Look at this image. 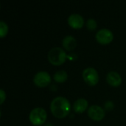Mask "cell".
Here are the masks:
<instances>
[{"mask_svg":"<svg viewBox=\"0 0 126 126\" xmlns=\"http://www.w3.org/2000/svg\"><path fill=\"white\" fill-rule=\"evenodd\" d=\"M68 23L75 29L81 28L84 24V18L78 13H72L68 18Z\"/></svg>","mask_w":126,"mask_h":126,"instance_id":"obj_8","label":"cell"},{"mask_svg":"<svg viewBox=\"0 0 126 126\" xmlns=\"http://www.w3.org/2000/svg\"><path fill=\"white\" fill-rule=\"evenodd\" d=\"M68 75L64 70H58L53 75L54 80L58 83H63L66 80Z\"/></svg>","mask_w":126,"mask_h":126,"instance_id":"obj_12","label":"cell"},{"mask_svg":"<svg viewBox=\"0 0 126 126\" xmlns=\"http://www.w3.org/2000/svg\"><path fill=\"white\" fill-rule=\"evenodd\" d=\"M105 108L108 110H111L114 108V103L111 101H107L105 103Z\"/></svg>","mask_w":126,"mask_h":126,"instance_id":"obj_15","label":"cell"},{"mask_svg":"<svg viewBox=\"0 0 126 126\" xmlns=\"http://www.w3.org/2000/svg\"><path fill=\"white\" fill-rule=\"evenodd\" d=\"M88 115L94 120H101L105 117V111L102 107L97 105H92L89 106L88 109Z\"/></svg>","mask_w":126,"mask_h":126,"instance_id":"obj_7","label":"cell"},{"mask_svg":"<svg viewBox=\"0 0 126 126\" xmlns=\"http://www.w3.org/2000/svg\"><path fill=\"white\" fill-rule=\"evenodd\" d=\"M83 78L86 83L90 86H94L98 83L99 75L97 71L92 67H88L83 72Z\"/></svg>","mask_w":126,"mask_h":126,"instance_id":"obj_4","label":"cell"},{"mask_svg":"<svg viewBox=\"0 0 126 126\" xmlns=\"http://www.w3.org/2000/svg\"><path fill=\"white\" fill-rule=\"evenodd\" d=\"M7 32H8V26H7V24L4 21H0V37L1 38L4 37L7 35Z\"/></svg>","mask_w":126,"mask_h":126,"instance_id":"obj_13","label":"cell"},{"mask_svg":"<svg viewBox=\"0 0 126 126\" xmlns=\"http://www.w3.org/2000/svg\"><path fill=\"white\" fill-rule=\"evenodd\" d=\"M67 55L66 52L61 47L52 48L47 55L48 60L51 63L55 66H59L63 63L66 59Z\"/></svg>","mask_w":126,"mask_h":126,"instance_id":"obj_2","label":"cell"},{"mask_svg":"<svg viewBox=\"0 0 126 126\" xmlns=\"http://www.w3.org/2000/svg\"><path fill=\"white\" fill-rule=\"evenodd\" d=\"M86 27L89 30H93L97 28V23L94 18H89L86 22Z\"/></svg>","mask_w":126,"mask_h":126,"instance_id":"obj_14","label":"cell"},{"mask_svg":"<svg viewBox=\"0 0 126 126\" xmlns=\"http://www.w3.org/2000/svg\"><path fill=\"white\" fill-rule=\"evenodd\" d=\"M47 117V114L43 108H35L30 113V120L35 126H40L43 124Z\"/></svg>","mask_w":126,"mask_h":126,"instance_id":"obj_3","label":"cell"},{"mask_svg":"<svg viewBox=\"0 0 126 126\" xmlns=\"http://www.w3.org/2000/svg\"><path fill=\"white\" fill-rule=\"evenodd\" d=\"M63 47L67 50H72L77 45V41L72 35H66L62 41Z\"/></svg>","mask_w":126,"mask_h":126,"instance_id":"obj_11","label":"cell"},{"mask_svg":"<svg viewBox=\"0 0 126 126\" xmlns=\"http://www.w3.org/2000/svg\"><path fill=\"white\" fill-rule=\"evenodd\" d=\"M0 97H1V101H0V103H3V102L4 101L5 98H6V93L4 92V91L1 89H0Z\"/></svg>","mask_w":126,"mask_h":126,"instance_id":"obj_16","label":"cell"},{"mask_svg":"<svg viewBox=\"0 0 126 126\" xmlns=\"http://www.w3.org/2000/svg\"><path fill=\"white\" fill-rule=\"evenodd\" d=\"M106 80L111 86H118L121 84L122 78L118 72L115 71H111L106 75Z\"/></svg>","mask_w":126,"mask_h":126,"instance_id":"obj_9","label":"cell"},{"mask_svg":"<svg viewBox=\"0 0 126 126\" xmlns=\"http://www.w3.org/2000/svg\"><path fill=\"white\" fill-rule=\"evenodd\" d=\"M69 101L63 97H55L50 103V109L52 114L57 118H64L70 111Z\"/></svg>","mask_w":126,"mask_h":126,"instance_id":"obj_1","label":"cell"},{"mask_svg":"<svg viewBox=\"0 0 126 126\" xmlns=\"http://www.w3.org/2000/svg\"><path fill=\"white\" fill-rule=\"evenodd\" d=\"M113 38H114L113 32L107 28L100 29L96 33L97 41L103 44H106L110 43L113 40Z\"/></svg>","mask_w":126,"mask_h":126,"instance_id":"obj_6","label":"cell"},{"mask_svg":"<svg viewBox=\"0 0 126 126\" xmlns=\"http://www.w3.org/2000/svg\"><path fill=\"white\" fill-rule=\"evenodd\" d=\"M51 76L46 71H39L38 72L34 78V83L39 87H45L51 83Z\"/></svg>","mask_w":126,"mask_h":126,"instance_id":"obj_5","label":"cell"},{"mask_svg":"<svg viewBox=\"0 0 126 126\" xmlns=\"http://www.w3.org/2000/svg\"><path fill=\"white\" fill-rule=\"evenodd\" d=\"M88 107V101L84 98H80L75 101L73 109L77 113H83Z\"/></svg>","mask_w":126,"mask_h":126,"instance_id":"obj_10","label":"cell"}]
</instances>
